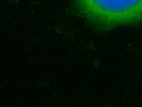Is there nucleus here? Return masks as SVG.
Instances as JSON below:
<instances>
[{"mask_svg":"<svg viewBox=\"0 0 142 107\" xmlns=\"http://www.w3.org/2000/svg\"><path fill=\"white\" fill-rule=\"evenodd\" d=\"M91 17L106 24L133 22L142 18V0H77Z\"/></svg>","mask_w":142,"mask_h":107,"instance_id":"1","label":"nucleus"}]
</instances>
